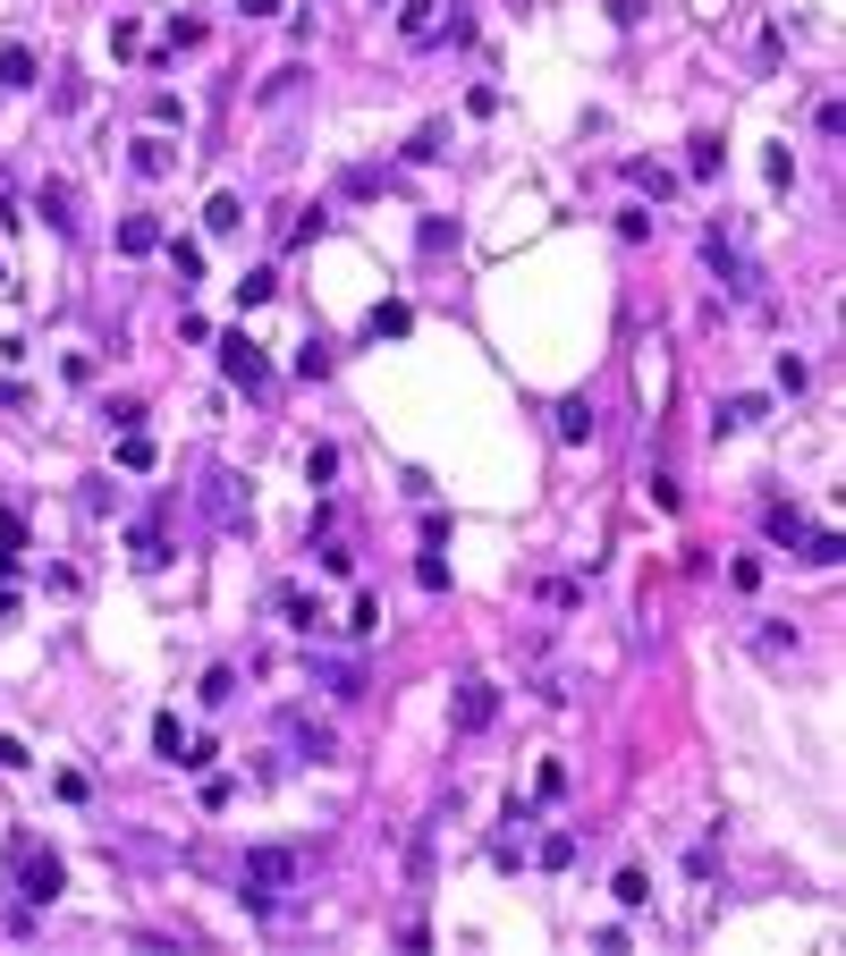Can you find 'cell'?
<instances>
[{
	"instance_id": "1",
	"label": "cell",
	"mask_w": 846,
	"mask_h": 956,
	"mask_svg": "<svg viewBox=\"0 0 846 956\" xmlns=\"http://www.w3.org/2000/svg\"><path fill=\"white\" fill-rule=\"evenodd\" d=\"M305 881H314V847H255L246 872H237V897H246L255 914H271V906H289Z\"/></svg>"
},
{
	"instance_id": "2",
	"label": "cell",
	"mask_w": 846,
	"mask_h": 956,
	"mask_svg": "<svg viewBox=\"0 0 846 956\" xmlns=\"http://www.w3.org/2000/svg\"><path fill=\"white\" fill-rule=\"evenodd\" d=\"M212 348H221V373H228V389H246V398H262V389H271V355H262L255 339H246V330H221Z\"/></svg>"
},
{
	"instance_id": "3",
	"label": "cell",
	"mask_w": 846,
	"mask_h": 956,
	"mask_svg": "<svg viewBox=\"0 0 846 956\" xmlns=\"http://www.w3.org/2000/svg\"><path fill=\"white\" fill-rule=\"evenodd\" d=\"M60 889H68V863L51 855V847H34V838H17V897H26V906H51Z\"/></svg>"
},
{
	"instance_id": "4",
	"label": "cell",
	"mask_w": 846,
	"mask_h": 956,
	"mask_svg": "<svg viewBox=\"0 0 846 956\" xmlns=\"http://www.w3.org/2000/svg\"><path fill=\"white\" fill-rule=\"evenodd\" d=\"M203 516H212V525H221V534H246V475H237V466H212V475H203Z\"/></svg>"
},
{
	"instance_id": "5",
	"label": "cell",
	"mask_w": 846,
	"mask_h": 956,
	"mask_svg": "<svg viewBox=\"0 0 846 956\" xmlns=\"http://www.w3.org/2000/svg\"><path fill=\"white\" fill-rule=\"evenodd\" d=\"M280 736H289L305 762H330V754H339V728H330V720H314L305 702H289V711H280Z\"/></svg>"
},
{
	"instance_id": "6",
	"label": "cell",
	"mask_w": 846,
	"mask_h": 956,
	"mask_svg": "<svg viewBox=\"0 0 846 956\" xmlns=\"http://www.w3.org/2000/svg\"><path fill=\"white\" fill-rule=\"evenodd\" d=\"M500 720V686L491 677H457V728L474 736V728H491Z\"/></svg>"
},
{
	"instance_id": "7",
	"label": "cell",
	"mask_w": 846,
	"mask_h": 956,
	"mask_svg": "<svg viewBox=\"0 0 846 956\" xmlns=\"http://www.w3.org/2000/svg\"><path fill=\"white\" fill-rule=\"evenodd\" d=\"M703 263H712L719 280L737 288V296H753V263L737 255V246H728V229H703Z\"/></svg>"
},
{
	"instance_id": "8",
	"label": "cell",
	"mask_w": 846,
	"mask_h": 956,
	"mask_svg": "<svg viewBox=\"0 0 846 956\" xmlns=\"http://www.w3.org/2000/svg\"><path fill=\"white\" fill-rule=\"evenodd\" d=\"M128 550H136V568H169V525H162V516L128 525Z\"/></svg>"
},
{
	"instance_id": "9",
	"label": "cell",
	"mask_w": 846,
	"mask_h": 956,
	"mask_svg": "<svg viewBox=\"0 0 846 956\" xmlns=\"http://www.w3.org/2000/svg\"><path fill=\"white\" fill-rule=\"evenodd\" d=\"M440 26H449V18H440V0H398V34H407V43H432Z\"/></svg>"
},
{
	"instance_id": "10",
	"label": "cell",
	"mask_w": 846,
	"mask_h": 956,
	"mask_svg": "<svg viewBox=\"0 0 846 956\" xmlns=\"http://www.w3.org/2000/svg\"><path fill=\"white\" fill-rule=\"evenodd\" d=\"M280 609H289V627H296V636H322V602H314L305 584H280Z\"/></svg>"
},
{
	"instance_id": "11",
	"label": "cell",
	"mask_w": 846,
	"mask_h": 956,
	"mask_svg": "<svg viewBox=\"0 0 846 956\" xmlns=\"http://www.w3.org/2000/svg\"><path fill=\"white\" fill-rule=\"evenodd\" d=\"M762 415H771V398H762V389H737V398L719 407V432H753Z\"/></svg>"
},
{
	"instance_id": "12",
	"label": "cell",
	"mask_w": 846,
	"mask_h": 956,
	"mask_svg": "<svg viewBox=\"0 0 846 956\" xmlns=\"http://www.w3.org/2000/svg\"><path fill=\"white\" fill-rule=\"evenodd\" d=\"M136 170H144V178H169V170H178V144H169V136H136Z\"/></svg>"
},
{
	"instance_id": "13",
	"label": "cell",
	"mask_w": 846,
	"mask_h": 956,
	"mask_svg": "<svg viewBox=\"0 0 846 956\" xmlns=\"http://www.w3.org/2000/svg\"><path fill=\"white\" fill-rule=\"evenodd\" d=\"M153 246H162V221H153V212H128V221H119V255H153Z\"/></svg>"
},
{
	"instance_id": "14",
	"label": "cell",
	"mask_w": 846,
	"mask_h": 956,
	"mask_svg": "<svg viewBox=\"0 0 846 956\" xmlns=\"http://www.w3.org/2000/svg\"><path fill=\"white\" fill-rule=\"evenodd\" d=\"M203 229H212V237H237V229H246V203H237V195H212V203H203Z\"/></svg>"
},
{
	"instance_id": "15",
	"label": "cell",
	"mask_w": 846,
	"mask_h": 956,
	"mask_svg": "<svg viewBox=\"0 0 846 956\" xmlns=\"http://www.w3.org/2000/svg\"><path fill=\"white\" fill-rule=\"evenodd\" d=\"M626 178H635L644 195H660V203L678 195V170H669V161H626Z\"/></svg>"
},
{
	"instance_id": "16",
	"label": "cell",
	"mask_w": 846,
	"mask_h": 956,
	"mask_svg": "<svg viewBox=\"0 0 846 956\" xmlns=\"http://www.w3.org/2000/svg\"><path fill=\"white\" fill-rule=\"evenodd\" d=\"M34 212H43V221H51V229H77V195H68L60 178H51V187L34 195Z\"/></svg>"
},
{
	"instance_id": "17",
	"label": "cell",
	"mask_w": 846,
	"mask_h": 956,
	"mask_svg": "<svg viewBox=\"0 0 846 956\" xmlns=\"http://www.w3.org/2000/svg\"><path fill=\"white\" fill-rule=\"evenodd\" d=\"M771 543H796V550L813 543V525H804V509H787V500H779V509H771Z\"/></svg>"
},
{
	"instance_id": "18",
	"label": "cell",
	"mask_w": 846,
	"mask_h": 956,
	"mask_svg": "<svg viewBox=\"0 0 846 956\" xmlns=\"http://www.w3.org/2000/svg\"><path fill=\"white\" fill-rule=\"evenodd\" d=\"M153 754H162V762H178V754H187V720H178V711H162V720H153Z\"/></svg>"
},
{
	"instance_id": "19",
	"label": "cell",
	"mask_w": 846,
	"mask_h": 956,
	"mask_svg": "<svg viewBox=\"0 0 846 956\" xmlns=\"http://www.w3.org/2000/svg\"><path fill=\"white\" fill-rule=\"evenodd\" d=\"M169 271H178L187 288L203 280V246H196V237H169Z\"/></svg>"
},
{
	"instance_id": "20",
	"label": "cell",
	"mask_w": 846,
	"mask_h": 956,
	"mask_svg": "<svg viewBox=\"0 0 846 956\" xmlns=\"http://www.w3.org/2000/svg\"><path fill=\"white\" fill-rule=\"evenodd\" d=\"M559 441H592V398H567V407H559Z\"/></svg>"
},
{
	"instance_id": "21",
	"label": "cell",
	"mask_w": 846,
	"mask_h": 956,
	"mask_svg": "<svg viewBox=\"0 0 846 956\" xmlns=\"http://www.w3.org/2000/svg\"><path fill=\"white\" fill-rule=\"evenodd\" d=\"M119 466H128V475H153V441H144V423L119 432Z\"/></svg>"
},
{
	"instance_id": "22",
	"label": "cell",
	"mask_w": 846,
	"mask_h": 956,
	"mask_svg": "<svg viewBox=\"0 0 846 956\" xmlns=\"http://www.w3.org/2000/svg\"><path fill=\"white\" fill-rule=\"evenodd\" d=\"M0 85H34V51H26V43L0 51Z\"/></svg>"
},
{
	"instance_id": "23",
	"label": "cell",
	"mask_w": 846,
	"mask_h": 956,
	"mask_svg": "<svg viewBox=\"0 0 846 956\" xmlns=\"http://www.w3.org/2000/svg\"><path fill=\"white\" fill-rule=\"evenodd\" d=\"M685 178H719V136H694V153H685Z\"/></svg>"
},
{
	"instance_id": "24",
	"label": "cell",
	"mask_w": 846,
	"mask_h": 956,
	"mask_svg": "<svg viewBox=\"0 0 846 956\" xmlns=\"http://www.w3.org/2000/svg\"><path fill=\"white\" fill-rule=\"evenodd\" d=\"M407 330H415L407 305H373V339H407Z\"/></svg>"
},
{
	"instance_id": "25",
	"label": "cell",
	"mask_w": 846,
	"mask_h": 956,
	"mask_svg": "<svg viewBox=\"0 0 846 956\" xmlns=\"http://www.w3.org/2000/svg\"><path fill=\"white\" fill-rule=\"evenodd\" d=\"M314 677H322L330 695H364V669H356V661H330V669H314Z\"/></svg>"
},
{
	"instance_id": "26",
	"label": "cell",
	"mask_w": 846,
	"mask_h": 956,
	"mask_svg": "<svg viewBox=\"0 0 846 956\" xmlns=\"http://www.w3.org/2000/svg\"><path fill=\"white\" fill-rule=\"evenodd\" d=\"M449 153V128H440V119H432V128H415V144H407V161H440Z\"/></svg>"
},
{
	"instance_id": "27",
	"label": "cell",
	"mask_w": 846,
	"mask_h": 956,
	"mask_svg": "<svg viewBox=\"0 0 846 956\" xmlns=\"http://www.w3.org/2000/svg\"><path fill=\"white\" fill-rule=\"evenodd\" d=\"M610 889H619V906H651V872H635V863H626Z\"/></svg>"
},
{
	"instance_id": "28",
	"label": "cell",
	"mask_w": 846,
	"mask_h": 956,
	"mask_svg": "<svg viewBox=\"0 0 846 956\" xmlns=\"http://www.w3.org/2000/svg\"><path fill=\"white\" fill-rule=\"evenodd\" d=\"M415 584H423V593H449V559H440V550H423V559H415Z\"/></svg>"
},
{
	"instance_id": "29",
	"label": "cell",
	"mask_w": 846,
	"mask_h": 956,
	"mask_svg": "<svg viewBox=\"0 0 846 956\" xmlns=\"http://www.w3.org/2000/svg\"><path fill=\"white\" fill-rule=\"evenodd\" d=\"M271 288H280V280H271V271H246V280H237V305L255 314V305H271Z\"/></svg>"
},
{
	"instance_id": "30",
	"label": "cell",
	"mask_w": 846,
	"mask_h": 956,
	"mask_svg": "<svg viewBox=\"0 0 846 956\" xmlns=\"http://www.w3.org/2000/svg\"><path fill=\"white\" fill-rule=\"evenodd\" d=\"M196 695H203V702H212V711H221V702H228V695H237V669H203V686H196Z\"/></svg>"
},
{
	"instance_id": "31",
	"label": "cell",
	"mask_w": 846,
	"mask_h": 956,
	"mask_svg": "<svg viewBox=\"0 0 846 956\" xmlns=\"http://www.w3.org/2000/svg\"><path fill=\"white\" fill-rule=\"evenodd\" d=\"M373 627H381V602H373V593H356V609H348V636H373Z\"/></svg>"
},
{
	"instance_id": "32",
	"label": "cell",
	"mask_w": 846,
	"mask_h": 956,
	"mask_svg": "<svg viewBox=\"0 0 846 956\" xmlns=\"http://www.w3.org/2000/svg\"><path fill=\"white\" fill-rule=\"evenodd\" d=\"M619 237H626V246H644V237H651V212H644V203H626V212H619Z\"/></svg>"
},
{
	"instance_id": "33",
	"label": "cell",
	"mask_w": 846,
	"mask_h": 956,
	"mask_svg": "<svg viewBox=\"0 0 846 956\" xmlns=\"http://www.w3.org/2000/svg\"><path fill=\"white\" fill-rule=\"evenodd\" d=\"M762 178H771V187H787V178H796V161H787V144H771V153H762Z\"/></svg>"
},
{
	"instance_id": "34",
	"label": "cell",
	"mask_w": 846,
	"mask_h": 956,
	"mask_svg": "<svg viewBox=\"0 0 846 956\" xmlns=\"http://www.w3.org/2000/svg\"><path fill=\"white\" fill-rule=\"evenodd\" d=\"M26 762H34L26 745H17V736H0V770H26Z\"/></svg>"
},
{
	"instance_id": "35",
	"label": "cell",
	"mask_w": 846,
	"mask_h": 956,
	"mask_svg": "<svg viewBox=\"0 0 846 956\" xmlns=\"http://www.w3.org/2000/svg\"><path fill=\"white\" fill-rule=\"evenodd\" d=\"M237 9H246V18H280V0H237Z\"/></svg>"
},
{
	"instance_id": "36",
	"label": "cell",
	"mask_w": 846,
	"mask_h": 956,
	"mask_svg": "<svg viewBox=\"0 0 846 956\" xmlns=\"http://www.w3.org/2000/svg\"><path fill=\"white\" fill-rule=\"evenodd\" d=\"M373 9H390V0H373Z\"/></svg>"
}]
</instances>
